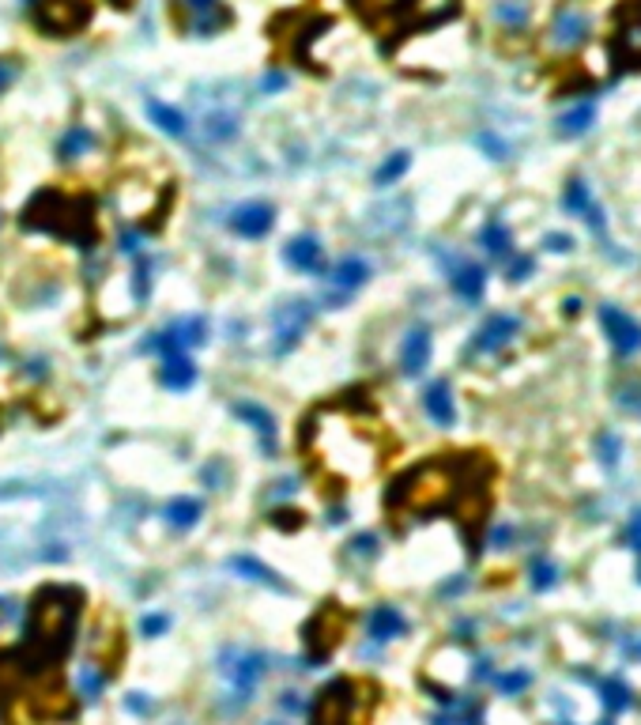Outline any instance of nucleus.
I'll return each mask as SVG.
<instances>
[{"mask_svg":"<svg viewBox=\"0 0 641 725\" xmlns=\"http://www.w3.org/2000/svg\"><path fill=\"white\" fill-rule=\"evenodd\" d=\"M83 613V593L72 586H46L31 601V620H27V646H34V658L53 669L57 658L72 650V635Z\"/></svg>","mask_w":641,"mask_h":725,"instance_id":"f257e3e1","label":"nucleus"},{"mask_svg":"<svg viewBox=\"0 0 641 725\" xmlns=\"http://www.w3.org/2000/svg\"><path fill=\"white\" fill-rule=\"evenodd\" d=\"M23 227L27 231H46V235H61L72 238L76 246H91L98 238L95 227V208L76 197H65L57 189H42L23 212Z\"/></svg>","mask_w":641,"mask_h":725,"instance_id":"f03ea898","label":"nucleus"},{"mask_svg":"<svg viewBox=\"0 0 641 725\" xmlns=\"http://www.w3.org/2000/svg\"><path fill=\"white\" fill-rule=\"evenodd\" d=\"M370 688H362L359 680L340 676L329 680L317 699L309 703V725H362L366 721V703H370Z\"/></svg>","mask_w":641,"mask_h":725,"instance_id":"7ed1b4c3","label":"nucleus"},{"mask_svg":"<svg viewBox=\"0 0 641 725\" xmlns=\"http://www.w3.org/2000/svg\"><path fill=\"white\" fill-rule=\"evenodd\" d=\"M453 495V476L446 473V465H423L411 476L401 480V488H393L389 503L393 506H408V510H438Z\"/></svg>","mask_w":641,"mask_h":725,"instance_id":"20e7f679","label":"nucleus"},{"mask_svg":"<svg viewBox=\"0 0 641 725\" xmlns=\"http://www.w3.org/2000/svg\"><path fill=\"white\" fill-rule=\"evenodd\" d=\"M347 631V613L340 605H321L306 623H302V646H306V658L309 665H324L329 653L340 646V638Z\"/></svg>","mask_w":641,"mask_h":725,"instance_id":"39448f33","label":"nucleus"},{"mask_svg":"<svg viewBox=\"0 0 641 725\" xmlns=\"http://www.w3.org/2000/svg\"><path fill=\"white\" fill-rule=\"evenodd\" d=\"M34 19L46 35H76L88 27L91 8L83 0H38Z\"/></svg>","mask_w":641,"mask_h":725,"instance_id":"423d86ee","label":"nucleus"},{"mask_svg":"<svg viewBox=\"0 0 641 725\" xmlns=\"http://www.w3.org/2000/svg\"><path fill=\"white\" fill-rule=\"evenodd\" d=\"M600 325H604V333H607V340H611V348H615L619 359H630V355L641 351V325H637V318L626 314V310L600 306Z\"/></svg>","mask_w":641,"mask_h":725,"instance_id":"0eeeda50","label":"nucleus"},{"mask_svg":"<svg viewBox=\"0 0 641 725\" xmlns=\"http://www.w3.org/2000/svg\"><path fill=\"white\" fill-rule=\"evenodd\" d=\"M309 318H313V310L302 303V298H291V303H283L276 314H272V325H276V351H291L298 340H302Z\"/></svg>","mask_w":641,"mask_h":725,"instance_id":"6e6552de","label":"nucleus"},{"mask_svg":"<svg viewBox=\"0 0 641 725\" xmlns=\"http://www.w3.org/2000/svg\"><path fill=\"white\" fill-rule=\"evenodd\" d=\"M34 710L42 718H72V695H68V688H65V680L57 676L53 669H46V676L38 680L34 684Z\"/></svg>","mask_w":641,"mask_h":725,"instance_id":"1a4fd4ad","label":"nucleus"},{"mask_svg":"<svg viewBox=\"0 0 641 725\" xmlns=\"http://www.w3.org/2000/svg\"><path fill=\"white\" fill-rule=\"evenodd\" d=\"M521 333V321L513 318V314H494V318H487L483 321V329L476 333V340H472V351L476 355H487V351H502L506 344L513 336Z\"/></svg>","mask_w":641,"mask_h":725,"instance_id":"9d476101","label":"nucleus"},{"mask_svg":"<svg viewBox=\"0 0 641 725\" xmlns=\"http://www.w3.org/2000/svg\"><path fill=\"white\" fill-rule=\"evenodd\" d=\"M272 223H276V212H272V204H264V201L241 204L231 216V227L238 235H246V238H264L268 231H272Z\"/></svg>","mask_w":641,"mask_h":725,"instance_id":"9b49d317","label":"nucleus"},{"mask_svg":"<svg viewBox=\"0 0 641 725\" xmlns=\"http://www.w3.org/2000/svg\"><path fill=\"white\" fill-rule=\"evenodd\" d=\"M283 258H287L291 268H298V273H321L324 268V253H321V242L313 235H298L294 242H287V250H283Z\"/></svg>","mask_w":641,"mask_h":725,"instance_id":"f8f14e48","label":"nucleus"},{"mask_svg":"<svg viewBox=\"0 0 641 725\" xmlns=\"http://www.w3.org/2000/svg\"><path fill=\"white\" fill-rule=\"evenodd\" d=\"M366 631H370L374 643H389V638H401L408 631V620L396 613L393 605H378L374 613L366 616Z\"/></svg>","mask_w":641,"mask_h":725,"instance_id":"ddd939ff","label":"nucleus"},{"mask_svg":"<svg viewBox=\"0 0 641 725\" xmlns=\"http://www.w3.org/2000/svg\"><path fill=\"white\" fill-rule=\"evenodd\" d=\"M401 363H404V374H419L426 363H431V329H411L401 344Z\"/></svg>","mask_w":641,"mask_h":725,"instance_id":"4468645a","label":"nucleus"},{"mask_svg":"<svg viewBox=\"0 0 641 725\" xmlns=\"http://www.w3.org/2000/svg\"><path fill=\"white\" fill-rule=\"evenodd\" d=\"M23 665H34V661H23V650H4V653H0V703L11 699V695L23 688V680H27ZM34 669H38V665H34Z\"/></svg>","mask_w":641,"mask_h":725,"instance_id":"2eb2a0df","label":"nucleus"},{"mask_svg":"<svg viewBox=\"0 0 641 725\" xmlns=\"http://www.w3.org/2000/svg\"><path fill=\"white\" fill-rule=\"evenodd\" d=\"M159 382L166 389H189L196 382V363L189 355H163L159 359Z\"/></svg>","mask_w":641,"mask_h":725,"instance_id":"dca6fc26","label":"nucleus"},{"mask_svg":"<svg viewBox=\"0 0 641 725\" xmlns=\"http://www.w3.org/2000/svg\"><path fill=\"white\" fill-rule=\"evenodd\" d=\"M449 283H453V291H457L461 298H468V303H479L483 288H487V273H483L479 265L461 261V265L449 273Z\"/></svg>","mask_w":641,"mask_h":725,"instance_id":"f3484780","label":"nucleus"},{"mask_svg":"<svg viewBox=\"0 0 641 725\" xmlns=\"http://www.w3.org/2000/svg\"><path fill=\"white\" fill-rule=\"evenodd\" d=\"M423 405H426V412H431V420L441 423V428H449V423L457 420V405H453V393H449L446 382H434V386H426Z\"/></svg>","mask_w":641,"mask_h":725,"instance_id":"a211bd4d","label":"nucleus"},{"mask_svg":"<svg viewBox=\"0 0 641 725\" xmlns=\"http://www.w3.org/2000/svg\"><path fill=\"white\" fill-rule=\"evenodd\" d=\"M585 35H589V19L581 16V12H574V8L559 12V19H554V46L569 50V46H577V42H585Z\"/></svg>","mask_w":641,"mask_h":725,"instance_id":"6ab92c4d","label":"nucleus"},{"mask_svg":"<svg viewBox=\"0 0 641 725\" xmlns=\"http://www.w3.org/2000/svg\"><path fill=\"white\" fill-rule=\"evenodd\" d=\"M366 276H370V265L359 261V258H347V261H340L332 268V288L340 295H347V291L359 288V283H366Z\"/></svg>","mask_w":641,"mask_h":725,"instance_id":"aec40b11","label":"nucleus"},{"mask_svg":"<svg viewBox=\"0 0 641 725\" xmlns=\"http://www.w3.org/2000/svg\"><path fill=\"white\" fill-rule=\"evenodd\" d=\"M479 242H483V250H487L491 258H509L513 253V235H509V227L502 220H491L487 227H483Z\"/></svg>","mask_w":641,"mask_h":725,"instance_id":"412c9836","label":"nucleus"},{"mask_svg":"<svg viewBox=\"0 0 641 725\" xmlns=\"http://www.w3.org/2000/svg\"><path fill=\"white\" fill-rule=\"evenodd\" d=\"M592 121H596V106H592V103L569 110V113H562V118H559V136H581V133H589Z\"/></svg>","mask_w":641,"mask_h":725,"instance_id":"4be33fe9","label":"nucleus"},{"mask_svg":"<svg viewBox=\"0 0 641 725\" xmlns=\"http://www.w3.org/2000/svg\"><path fill=\"white\" fill-rule=\"evenodd\" d=\"M166 521L178 525V529H189V525H196V518H201V503L189 499V495H178L174 503H166Z\"/></svg>","mask_w":641,"mask_h":725,"instance_id":"5701e85b","label":"nucleus"},{"mask_svg":"<svg viewBox=\"0 0 641 725\" xmlns=\"http://www.w3.org/2000/svg\"><path fill=\"white\" fill-rule=\"evenodd\" d=\"M234 412H238V416H241V420H246V423H253V428H256V431H261V438H264V446H268V443H272V435H276V420H272V416H268V412H264L261 405H253V401H241V405H234Z\"/></svg>","mask_w":641,"mask_h":725,"instance_id":"b1692460","label":"nucleus"},{"mask_svg":"<svg viewBox=\"0 0 641 725\" xmlns=\"http://www.w3.org/2000/svg\"><path fill=\"white\" fill-rule=\"evenodd\" d=\"M234 673V684H238V691H253V684L261 680V673H264V658L261 653H246V658L238 661V669H231Z\"/></svg>","mask_w":641,"mask_h":725,"instance_id":"393cba45","label":"nucleus"},{"mask_svg":"<svg viewBox=\"0 0 641 725\" xmlns=\"http://www.w3.org/2000/svg\"><path fill=\"white\" fill-rule=\"evenodd\" d=\"M148 113H151V121L159 125L163 133H170V136H181L185 133V113H178V110H170V106H163V103H148Z\"/></svg>","mask_w":641,"mask_h":725,"instance_id":"a878e982","label":"nucleus"},{"mask_svg":"<svg viewBox=\"0 0 641 725\" xmlns=\"http://www.w3.org/2000/svg\"><path fill=\"white\" fill-rule=\"evenodd\" d=\"M592 204H596V201H592V193H589L585 181H581V178L569 181L566 193H562V208H566V212H574V216H585V212H589Z\"/></svg>","mask_w":641,"mask_h":725,"instance_id":"bb28decb","label":"nucleus"},{"mask_svg":"<svg viewBox=\"0 0 641 725\" xmlns=\"http://www.w3.org/2000/svg\"><path fill=\"white\" fill-rule=\"evenodd\" d=\"M559 567H554L551 559H544V556H539V559H532L529 563V582H532V590H539V593H544V590H551V586H559Z\"/></svg>","mask_w":641,"mask_h":725,"instance_id":"cd10ccee","label":"nucleus"},{"mask_svg":"<svg viewBox=\"0 0 641 725\" xmlns=\"http://www.w3.org/2000/svg\"><path fill=\"white\" fill-rule=\"evenodd\" d=\"M234 571H241V575H246V578H253V582H264V586L287 590V586H283V582H279V578H276L272 571H268L264 563H256V559H249V556H238V559H234Z\"/></svg>","mask_w":641,"mask_h":725,"instance_id":"c85d7f7f","label":"nucleus"},{"mask_svg":"<svg viewBox=\"0 0 641 725\" xmlns=\"http://www.w3.org/2000/svg\"><path fill=\"white\" fill-rule=\"evenodd\" d=\"M91 144H95V136H91L88 129H83V125H76V129H68V133H65V140H61V155H65V159H76V155H83Z\"/></svg>","mask_w":641,"mask_h":725,"instance_id":"c756f323","label":"nucleus"},{"mask_svg":"<svg viewBox=\"0 0 641 725\" xmlns=\"http://www.w3.org/2000/svg\"><path fill=\"white\" fill-rule=\"evenodd\" d=\"M408 151H396V155H389V159H385V166L378 170V174H374V181H378V186H393V181L396 178H401L404 174V170H408Z\"/></svg>","mask_w":641,"mask_h":725,"instance_id":"7c9ffc66","label":"nucleus"},{"mask_svg":"<svg viewBox=\"0 0 641 725\" xmlns=\"http://www.w3.org/2000/svg\"><path fill=\"white\" fill-rule=\"evenodd\" d=\"M604 703L611 706V710H626L630 706V688L622 684V680H604Z\"/></svg>","mask_w":641,"mask_h":725,"instance_id":"2f4dec72","label":"nucleus"},{"mask_svg":"<svg viewBox=\"0 0 641 725\" xmlns=\"http://www.w3.org/2000/svg\"><path fill=\"white\" fill-rule=\"evenodd\" d=\"M619 46H622V57H626V61L641 65V23H637V27H622Z\"/></svg>","mask_w":641,"mask_h":725,"instance_id":"473e14b6","label":"nucleus"},{"mask_svg":"<svg viewBox=\"0 0 641 725\" xmlns=\"http://www.w3.org/2000/svg\"><path fill=\"white\" fill-rule=\"evenodd\" d=\"M532 684V673H524V669H513V673H502L498 676V688H502V695H517Z\"/></svg>","mask_w":641,"mask_h":725,"instance_id":"72a5a7b5","label":"nucleus"},{"mask_svg":"<svg viewBox=\"0 0 641 725\" xmlns=\"http://www.w3.org/2000/svg\"><path fill=\"white\" fill-rule=\"evenodd\" d=\"M103 673H95V665H83V673H80V695L83 699H95L98 691H103Z\"/></svg>","mask_w":641,"mask_h":725,"instance_id":"f704fd0d","label":"nucleus"},{"mask_svg":"<svg viewBox=\"0 0 641 725\" xmlns=\"http://www.w3.org/2000/svg\"><path fill=\"white\" fill-rule=\"evenodd\" d=\"M619 450H622V443H619L615 435H600V461H604V465H615Z\"/></svg>","mask_w":641,"mask_h":725,"instance_id":"c9c22d12","label":"nucleus"},{"mask_svg":"<svg viewBox=\"0 0 641 725\" xmlns=\"http://www.w3.org/2000/svg\"><path fill=\"white\" fill-rule=\"evenodd\" d=\"M166 628H170V616H163V613H159V616H144V623H140V631H144L148 638H155V635H163Z\"/></svg>","mask_w":641,"mask_h":725,"instance_id":"e433bc0d","label":"nucleus"},{"mask_svg":"<svg viewBox=\"0 0 641 725\" xmlns=\"http://www.w3.org/2000/svg\"><path fill=\"white\" fill-rule=\"evenodd\" d=\"M626 544L641 551V510H637V514L630 518V525H626Z\"/></svg>","mask_w":641,"mask_h":725,"instance_id":"4c0bfd02","label":"nucleus"},{"mask_svg":"<svg viewBox=\"0 0 641 725\" xmlns=\"http://www.w3.org/2000/svg\"><path fill=\"white\" fill-rule=\"evenodd\" d=\"M532 268H536V265H532V258H517V261L509 265V280H524V276L532 273Z\"/></svg>","mask_w":641,"mask_h":725,"instance_id":"58836bf2","label":"nucleus"},{"mask_svg":"<svg viewBox=\"0 0 641 725\" xmlns=\"http://www.w3.org/2000/svg\"><path fill=\"white\" fill-rule=\"evenodd\" d=\"M547 250H562V253H569V250H574V238H569V235H547Z\"/></svg>","mask_w":641,"mask_h":725,"instance_id":"ea45409f","label":"nucleus"},{"mask_svg":"<svg viewBox=\"0 0 641 725\" xmlns=\"http://www.w3.org/2000/svg\"><path fill=\"white\" fill-rule=\"evenodd\" d=\"M585 220H589V227L596 235H604V212H600V204H592L589 212H585Z\"/></svg>","mask_w":641,"mask_h":725,"instance_id":"a19ab883","label":"nucleus"},{"mask_svg":"<svg viewBox=\"0 0 641 725\" xmlns=\"http://www.w3.org/2000/svg\"><path fill=\"white\" fill-rule=\"evenodd\" d=\"M11 80H16V68H11V65H4V61H0V91H4L8 88V83Z\"/></svg>","mask_w":641,"mask_h":725,"instance_id":"79ce46f5","label":"nucleus"},{"mask_svg":"<svg viewBox=\"0 0 641 725\" xmlns=\"http://www.w3.org/2000/svg\"><path fill=\"white\" fill-rule=\"evenodd\" d=\"M498 16H502V19H513V23H517V19L524 16V12H521V8H513V4H502V8H498Z\"/></svg>","mask_w":641,"mask_h":725,"instance_id":"37998d69","label":"nucleus"},{"mask_svg":"<svg viewBox=\"0 0 641 725\" xmlns=\"http://www.w3.org/2000/svg\"><path fill=\"white\" fill-rule=\"evenodd\" d=\"M110 4H118V8H133V0H110Z\"/></svg>","mask_w":641,"mask_h":725,"instance_id":"c03bdc74","label":"nucleus"},{"mask_svg":"<svg viewBox=\"0 0 641 725\" xmlns=\"http://www.w3.org/2000/svg\"><path fill=\"white\" fill-rule=\"evenodd\" d=\"M4 616H8V605H4V601H0V623H4Z\"/></svg>","mask_w":641,"mask_h":725,"instance_id":"a18cd8bd","label":"nucleus"},{"mask_svg":"<svg viewBox=\"0 0 641 725\" xmlns=\"http://www.w3.org/2000/svg\"><path fill=\"white\" fill-rule=\"evenodd\" d=\"M604 725H611V721H604Z\"/></svg>","mask_w":641,"mask_h":725,"instance_id":"49530a36","label":"nucleus"}]
</instances>
